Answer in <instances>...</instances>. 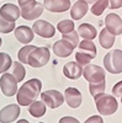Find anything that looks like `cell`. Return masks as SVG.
Instances as JSON below:
<instances>
[{
    "mask_svg": "<svg viewBox=\"0 0 122 123\" xmlns=\"http://www.w3.org/2000/svg\"><path fill=\"white\" fill-rule=\"evenodd\" d=\"M64 98L67 101V104L70 108H78L81 105L83 101V95L81 92L75 89V87H68L64 91Z\"/></svg>",
    "mask_w": 122,
    "mask_h": 123,
    "instance_id": "obj_13",
    "label": "cell"
},
{
    "mask_svg": "<svg viewBox=\"0 0 122 123\" xmlns=\"http://www.w3.org/2000/svg\"><path fill=\"white\" fill-rule=\"evenodd\" d=\"M105 26L114 36L122 33V18L117 14H109L105 17Z\"/></svg>",
    "mask_w": 122,
    "mask_h": 123,
    "instance_id": "obj_10",
    "label": "cell"
},
{
    "mask_svg": "<svg viewBox=\"0 0 122 123\" xmlns=\"http://www.w3.org/2000/svg\"><path fill=\"white\" fill-rule=\"evenodd\" d=\"M63 39L69 41L74 47H77L79 44V35H78V32H75V31H72V32H69V33H64Z\"/></svg>",
    "mask_w": 122,
    "mask_h": 123,
    "instance_id": "obj_31",
    "label": "cell"
},
{
    "mask_svg": "<svg viewBox=\"0 0 122 123\" xmlns=\"http://www.w3.org/2000/svg\"><path fill=\"white\" fill-rule=\"evenodd\" d=\"M110 9H120L122 7V0H109Z\"/></svg>",
    "mask_w": 122,
    "mask_h": 123,
    "instance_id": "obj_34",
    "label": "cell"
},
{
    "mask_svg": "<svg viewBox=\"0 0 122 123\" xmlns=\"http://www.w3.org/2000/svg\"><path fill=\"white\" fill-rule=\"evenodd\" d=\"M11 68H13V75L17 80V83H21L26 75V70H25L24 64L21 62H13Z\"/></svg>",
    "mask_w": 122,
    "mask_h": 123,
    "instance_id": "obj_23",
    "label": "cell"
},
{
    "mask_svg": "<svg viewBox=\"0 0 122 123\" xmlns=\"http://www.w3.org/2000/svg\"><path fill=\"white\" fill-rule=\"evenodd\" d=\"M104 67L111 74L122 73V50L112 49L104 58Z\"/></svg>",
    "mask_w": 122,
    "mask_h": 123,
    "instance_id": "obj_3",
    "label": "cell"
},
{
    "mask_svg": "<svg viewBox=\"0 0 122 123\" xmlns=\"http://www.w3.org/2000/svg\"><path fill=\"white\" fill-rule=\"evenodd\" d=\"M15 37H16V39L19 41V42H21L24 44H27L35 38V35H33V31H32L31 27L21 25V26L15 28Z\"/></svg>",
    "mask_w": 122,
    "mask_h": 123,
    "instance_id": "obj_16",
    "label": "cell"
},
{
    "mask_svg": "<svg viewBox=\"0 0 122 123\" xmlns=\"http://www.w3.org/2000/svg\"><path fill=\"white\" fill-rule=\"evenodd\" d=\"M109 6V0H96L91 7V14L95 16H100Z\"/></svg>",
    "mask_w": 122,
    "mask_h": 123,
    "instance_id": "obj_25",
    "label": "cell"
},
{
    "mask_svg": "<svg viewBox=\"0 0 122 123\" xmlns=\"http://www.w3.org/2000/svg\"><path fill=\"white\" fill-rule=\"evenodd\" d=\"M84 123H104V121H103V117L101 116H91Z\"/></svg>",
    "mask_w": 122,
    "mask_h": 123,
    "instance_id": "obj_33",
    "label": "cell"
},
{
    "mask_svg": "<svg viewBox=\"0 0 122 123\" xmlns=\"http://www.w3.org/2000/svg\"><path fill=\"white\" fill-rule=\"evenodd\" d=\"M112 95L115 97H121L122 96V80L118 81V83L112 87Z\"/></svg>",
    "mask_w": 122,
    "mask_h": 123,
    "instance_id": "obj_32",
    "label": "cell"
},
{
    "mask_svg": "<svg viewBox=\"0 0 122 123\" xmlns=\"http://www.w3.org/2000/svg\"><path fill=\"white\" fill-rule=\"evenodd\" d=\"M28 112L31 113V116L39 118L42 117L46 113V105L45 102L41 100V101H33L31 105L28 106Z\"/></svg>",
    "mask_w": 122,
    "mask_h": 123,
    "instance_id": "obj_22",
    "label": "cell"
},
{
    "mask_svg": "<svg viewBox=\"0 0 122 123\" xmlns=\"http://www.w3.org/2000/svg\"><path fill=\"white\" fill-rule=\"evenodd\" d=\"M59 123H80L77 118L74 117H69V116H65V117H62L59 119Z\"/></svg>",
    "mask_w": 122,
    "mask_h": 123,
    "instance_id": "obj_35",
    "label": "cell"
},
{
    "mask_svg": "<svg viewBox=\"0 0 122 123\" xmlns=\"http://www.w3.org/2000/svg\"><path fill=\"white\" fill-rule=\"evenodd\" d=\"M41 100L45 102V105L51 108H58L63 105L64 102V95L57 90H47L41 94Z\"/></svg>",
    "mask_w": 122,
    "mask_h": 123,
    "instance_id": "obj_5",
    "label": "cell"
},
{
    "mask_svg": "<svg viewBox=\"0 0 122 123\" xmlns=\"http://www.w3.org/2000/svg\"><path fill=\"white\" fill-rule=\"evenodd\" d=\"M83 75L89 83H99V81L105 80L106 76L105 69L96 64H88L83 69Z\"/></svg>",
    "mask_w": 122,
    "mask_h": 123,
    "instance_id": "obj_6",
    "label": "cell"
},
{
    "mask_svg": "<svg viewBox=\"0 0 122 123\" xmlns=\"http://www.w3.org/2000/svg\"><path fill=\"white\" fill-rule=\"evenodd\" d=\"M106 90V83L105 80L99 81V83H90L89 84V92L91 94V96L95 97L100 94H104Z\"/></svg>",
    "mask_w": 122,
    "mask_h": 123,
    "instance_id": "obj_24",
    "label": "cell"
},
{
    "mask_svg": "<svg viewBox=\"0 0 122 123\" xmlns=\"http://www.w3.org/2000/svg\"><path fill=\"white\" fill-rule=\"evenodd\" d=\"M41 89H42V83L39 79H31L17 90V102L20 106H30L36 100L37 96H39Z\"/></svg>",
    "mask_w": 122,
    "mask_h": 123,
    "instance_id": "obj_1",
    "label": "cell"
},
{
    "mask_svg": "<svg viewBox=\"0 0 122 123\" xmlns=\"http://www.w3.org/2000/svg\"><path fill=\"white\" fill-rule=\"evenodd\" d=\"M63 73L68 79L77 80L81 76V74H83V67L80 64H78L77 62H69V63H67L64 65Z\"/></svg>",
    "mask_w": 122,
    "mask_h": 123,
    "instance_id": "obj_17",
    "label": "cell"
},
{
    "mask_svg": "<svg viewBox=\"0 0 122 123\" xmlns=\"http://www.w3.org/2000/svg\"><path fill=\"white\" fill-rule=\"evenodd\" d=\"M32 31L43 38H51L56 33L54 26L48 21H45V20H37L32 26Z\"/></svg>",
    "mask_w": 122,
    "mask_h": 123,
    "instance_id": "obj_9",
    "label": "cell"
},
{
    "mask_svg": "<svg viewBox=\"0 0 122 123\" xmlns=\"http://www.w3.org/2000/svg\"><path fill=\"white\" fill-rule=\"evenodd\" d=\"M1 43H3V41H1V38H0V47H1Z\"/></svg>",
    "mask_w": 122,
    "mask_h": 123,
    "instance_id": "obj_39",
    "label": "cell"
},
{
    "mask_svg": "<svg viewBox=\"0 0 122 123\" xmlns=\"http://www.w3.org/2000/svg\"><path fill=\"white\" fill-rule=\"evenodd\" d=\"M43 6L51 12H65L70 9L69 0H45Z\"/></svg>",
    "mask_w": 122,
    "mask_h": 123,
    "instance_id": "obj_14",
    "label": "cell"
},
{
    "mask_svg": "<svg viewBox=\"0 0 122 123\" xmlns=\"http://www.w3.org/2000/svg\"><path fill=\"white\" fill-rule=\"evenodd\" d=\"M11 64H13L11 57L6 53H0V74L5 73L7 69L11 68Z\"/></svg>",
    "mask_w": 122,
    "mask_h": 123,
    "instance_id": "obj_28",
    "label": "cell"
},
{
    "mask_svg": "<svg viewBox=\"0 0 122 123\" xmlns=\"http://www.w3.org/2000/svg\"><path fill=\"white\" fill-rule=\"evenodd\" d=\"M121 102H122V96H121Z\"/></svg>",
    "mask_w": 122,
    "mask_h": 123,
    "instance_id": "obj_40",
    "label": "cell"
},
{
    "mask_svg": "<svg viewBox=\"0 0 122 123\" xmlns=\"http://www.w3.org/2000/svg\"><path fill=\"white\" fill-rule=\"evenodd\" d=\"M0 87L5 96L11 97L17 94V80L13 74L4 73L3 76L0 78Z\"/></svg>",
    "mask_w": 122,
    "mask_h": 123,
    "instance_id": "obj_7",
    "label": "cell"
},
{
    "mask_svg": "<svg viewBox=\"0 0 122 123\" xmlns=\"http://www.w3.org/2000/svg\"><path fill=\"white\" fill-rule=\"evenodd\" d=\"M94 100L96 104L97 112L101 116H111L117 111L118 104H117V100L114 95L112 96L106 95L104 92V94H100V95L95 96Z\"/></svg>",
    "mask_w": 122,
    "mask_h": 123,
    "instance_id": "obj_2",
    "label": "cell"
},
{
    "mask_svg": "<svg viewBox=\"0 0 122 123\" xmlns=\"http://www.w3.org/2000/svg\"><path fill=\"white\" fill-rule=\"evenodd\" d=\"M88 10H89L88 4L85 1H83V0H78L72 6V9H70V17L73 20H80L86 15Z\"/></svg>",
    "mask_w": 122,
    "mask_h": 123,
    "instance_id": "obj_18",
    "label": "cell"
},
{
    "mask_svg": "<svg viewBox=\"0 0 122 123\" xmlns=\"http://www.w3.org/2000/svg\"><path fill=\"white\" fill-rule=\"evenodd\" d=\"M39 123H43V122H39Z\"/></svg>",
    "mask_w": 122,
    "mask_h": 123,
    "instance_id": "obj_41",
    "label": "cell"
},
{
    "mask_svg": "<svg viewBox=\"0 0 122 123\" xmlns=\"http://www.w3.org/2000/svg\"><path fill=\"white\" fill-rule=\"evenodd\" d=\"M99 42H100L103 48L110 49L115 43V36L111 33L107 28H103L100 32V36H99Z\"/></svg>",
    "mask_w": 122,
    "mask_h": 123,
    "instance_id": "obj_20",
    "label": "cell"
},
{
    "mask_svg": "<svg viewBox=\"0 0 122 123\" xmlns=\"http://www.w3.org/2000/svg\"><path fill=\"white\" fill-rule=\"evenodd\" d=\"M20 115V106L11 104L0 111V123H11Z\"/></svg>",
    "mask_w": 122,
    "mask_h": 123,
    "instance_id": "obj_12",
    "label": "cell"
},
{
    "mask_svg": "<svg viewBox=\"0 0 122 123\" xmlns=\"http://www.w3.org/2000/svg\"><path fill=\"white\" fill-rule=\"evenodd\" d=\"M0 15L10 22H15L21 15L20 9L14 4H5L0 7Z\"/></svg>",
    "mask_w": 122,
    "mask_h": 123,
    "instance_id": "obj_15",
    "label": "cell"
},
{
    "mask_svg": "<svg viewBox=\"0 0 122 123\" xmlns=\"http://www.w3.org/2000/svg\"><path fill=\"white\" fill-rule=\"evenodd\" d=\"M15 30V22H10L0 15V33H10Z\"/></svg>",
    "mask_w": 122,
    "mask_h": 123,
    "instance_id": "obj_29",
    "label": "cell"
},
{
    "mask_svg": "<svg viewBox=\"0 0 122 123\" xmlns=\"http://www.w3.org/2000/svg\"><path fill=\"white\" fill-rule=\"evenodd\" d=\"M57 28L62 35L69 33L72 31H74V22H73V20H63V21H60L57 25Z\"/></svg>",
    "mask_w": 122,
    "mask_h": 123,
    "instance_id": "obj_27",
    "label": "cell"
},
{
    "mask_svg": "<svg viewBox=\"0 0 122 123\" xmlns=\"http://www.w3.org/2000/svg\"><path fill=\"white\" fill-rule=\"evenodd\" d=\"M74 48L75 47L70 43L69 41L62 38L60 41H57V42L53 44V53L59 58H67L73 53Z\"/></svg>",
    "mask_w": 122,
    "mask_h": 123,
    "instance_id": "obj_11",
    "label": "cell"
},
{
    "mask_svg": "<svg viewBox=\"0 0 122 123\" xmlns=\"http://www.w3.org/2000/svg\"><path fill=\"white\" fill-rule=\"evenodd\" d=\"M83 1H85L86 4H94L96 0H83Z\"/></svg>",
    "mask_w": 122,
    "mask_h": 123,
    "instance_id": "obj_37",
    "label": "cell"
},
{
    "mask_svg": "<svg viewBox=\"0 0 122 123\" xmlns=\"http://www.w3.org/2000/svg\"><path fill=\"white\" fill-rule=\"evenodd\" d=\"M43 10H45V6L42 4L37 3V1H33L31 4L21 7V16L25 20L32 21V20H36L37 17H39L41 15H42Z\"/></svg>",
    "mask_w": 122,
    "mask_h": 123,
    "instance_id": "obj_8",
    "label": "cell"
},
{
    "mask_svg": "<svg viewBox=\"0 0 122 123\" xmlns=\"http://www.w3.org/2000/svg\"><path fill=\"white\" fill-rule=\"evenodd\" d=\"M33 1H36V0H17L20 7H24V6H26V5H28V4L33 3Z\"/></svg>",
    "mask_w": 122,
    "mask_h": 123,
    "instance_id": "obj_36",
    "label": "cell"
},
{
    "mask_svg": "<svg viewBox=\"0 0 122 123\" xmlns=\"http://www.w3.org/2000/svg\"><path fill=\"white\" fill-rule=\"evenodd\" d=\"M75 59H77V63L80 64L81 67H86L88 64H90V62H91V57L85 54V53H83V52H77Z\"/></svg>",
    "mask_w": 122,
    "mask_h": 123,
    "instance_id": "obj_30",
    "label": "cell"
},
{
    "mask_svg": "<svg viewBox=\"0 0 122 123\" xmlns=\"http://www.w3.org/2000/svg\"><path fill=\"white\" fill-rule=\"evenodd\" d=\"M51 52L47 47H36L28 55L27 64L32 68H42L49 62Z\"/></svg>",
    "mask_w": 122,
    "mask_h": 123,
    "instance_id": "obj_4",
    "label": "cell"
},
{
    "mask_svg": "<svg viewBox=\"0 0 122 123\" xmlns=\"http://www.w3.org/2000/svg\"><path fill=\"white\" fill-rule=\"evenodd\" d=\"M17 123H30V122L26 119H20V121H17Z\"/></svg>",
    "mask_w": 122,
    "mask_h": 123,
    "instance_id": "obj_38",
    "label": "cell"
},
{
    "mask_svg": "<svg viewBox=\"0 0 122 123\" xmlns=\"http://www.w3.org/2000/svg\"><path fill=\"white\" fill-rule=\"evenodd\" d=\"M35 48H36V46H25V47H22L21 49L19 50V53H17L19 60L21 62L22 64H27L28 55H30V53H31Z\"/></svg>",
    "mask_w": 122,
    "mask_h": 123,
    "instance_id": "obj_26",
    "label": "cell"
},
{
    "mask_svg": "<svg viewBox=\"0 0 122 123\" xmlns=\"http://www.w3.org/2000/svg\"><path fill=\"white\" fill-rule=\"evenodd\" d=\"M79 46V52H83L88 55L91 57V59H94L96 57V46L91 39H84L78 44Z\"/></svg>",
    "mask_w": 122,
    "mask_h": 123,
    "instance_id": "obj_21",
    "label": "cell"
},
{
    "mask_svg": "<svg viewBox=\"0 0 122 123\" xmlns=\"http://www.w3.org/2000/svg\"><path fill=\"white\" fill-rule=\"evenodd\" d=\"M78 35L80 37H83L84 39H91L93 41L97 35V31L93 25H90V24H81L78 27Z\"/></svg>",
    "mask_w": 122,
    "mask_h": 123,
    "instance_id": "obj_19",
    "label": "cell"
}]
</instances>
